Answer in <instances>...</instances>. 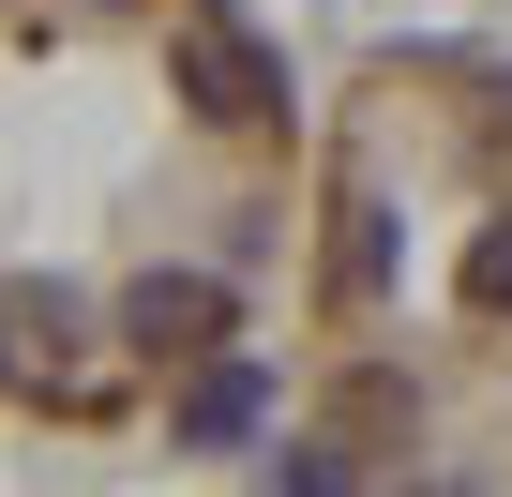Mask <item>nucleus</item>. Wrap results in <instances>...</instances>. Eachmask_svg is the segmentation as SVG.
Here are the masks:
<instances>
[{"label":"nucleus","mask_w":512,"mask_h":497,"mask_svg":"<svg viewBox=\"0 0 512 497\" xmlns=\"http://www.w3.org/2000/svg\"><path fill=\"white\" fill-rule=\"evenodd\" d=\"M166 76H181V106L196 121H226V136H256V121H287V61L256 46L226 0H181V31H166Z\"/></svg>","instance_id":"1"},{"label":"nucleus","mask_w":512,"mask_h":497,"mask_svg":"<svg viewBox=\"0 0 512 497\" xmlns=\"http://www.w3.org/2000/svg\"><path fill=\"white\" fill-rule=\"evenodd\" d=\"M256 407H272V377H256V362H211V377L181 392V422H196V437H256Z\"/></svg>","instance_id":"4"},{"label":"nucleus","mask_w":512,"mask_h":497,"mask_svg":"<svg viewBox=\"0 0 512 497\" xmlns=\"http://www.w3.org/2000/svg\"><path fill=\"white\" fill-rule=\"evenodd\" d=\"M467 302H482V317H512V226H482V241H467Z\"/></svg>","instance_id":"5"},{"label":"nucleus","mask_w":512,"mask_h":497,"mask_svg":"<svg viewBox=\"0 0 512 497\" xmlns=\"http://www.w3.org/2000/svg\"><path fill=\"white\" fill-rule=\"evenodd\" d=\"M121 332H136L151 362H211V347H226V287H211V272H136V287H121Z\"/></svg>","instance_id":"2"},{"label":"nucleus","mask_w":512,"mask_h":497,"mask_svg":"<svg viewBox=\"0 0 512 497\" xmlns=\"http://www.w3.org/2000/svg\"><path fill=\"white\" fill-rule=\"evenodd\" d=\"M61 347H76V302L61 287H0V377H46Z\"/></svg>","instance_id":"3"},{"label":"nucleus","mask_w":512,"mask_h":497,"mask_svg":"<svg viewBox=\"0 0 512 497\" xmlns=\"http://www.w3.org/2000/svg\"><path fill=\"white\" fill-rule=\"evenodd\" d=\"M272 482H287V497H347V452H287Z\"/></svg>","instance_id":"6"}]
</instances>
